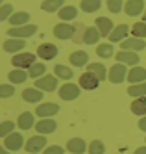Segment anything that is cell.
<instances>
[{"mask_svg":"<svg viewBox=\"0 0 146 154\" xmlns=\"http://www.w3.org/2000/svg\"><path fill=\"white\" fill-rule=\"evenodd\" d=\"M46 136H43V134H37V136H31L28 137V141L24 143V150L28 154H37L41 150L46 149Z\"/></svg>","mask_w":146,"mask_h":154,"instance_id":"obj_1","label":"cell"},{"mask_svg":"<svg viewBox=\"0 0 146 154\" xmlns=\"http://www.w3.org/2000/svg\"><path fill=\"white\" fill-rule=\"evenodd\" d=\"M128 65H124V63H115L113 67H111L109 71H107V80L111 82V84H122L126 80V76H128Z\"/></svg>","mask_w":146,"mask_h":154,"instance_id":"obj_2","label":"cell"},{"mask_svg":"<svg viewBox=\"0 0 146 154\" xmlns=\"http://www.w3.org/2000/svg\"><path fill=\"white\" fill-rule=\"evenodd\" d=\"M33 63H35V54L31 52H19L11 58V65L15 69H30Z\"/></svg>","mask_w":146,"mask_h":154,"instance_id":"obj_3","label":"cell"},{"mask_svg":"<svg viewBox=\"0 0 146 154\" xmlns=\"http://www.w3.org/2000/svg\"><path fill=\"white\" fill-rule=\"evenodd\" d=\"M24 137H22L20 132H11L9 136L4 137V147L9 150V152H17L20 149H24Z\"/></svg>","mask_w":146,"mask_h":154,"instance_id":"obj_4","label":"cell"},{"mask_svg":"<svg viewBox=\"0 0 146 154\" xmlns=\"http://www.w3.org/2000/svg\"><path fill=\"white\" fill-rule=\"evenodd\" d=\"M35 87L44 93H50L58 89V76L55 74H43L41 78L35 80Z\"/></svg>","mask_w":146,"mask_h":154,"instance_id":"obj_5","label":"cell"},{"mask_svg":"<svg viewBox=\"0 0 146 154\" xmlns=\"http://www.w3.org/2000/svg\"><path fill=\"white\" fill-rule=\"evenodd\" d=\"M37 32L35 24H24V26H15L7 30V37H15V39H26L30 35H33Z\"/></svg>","mask_w":146,"mask_h":154,"instance_id":"obj_6","label":"cell"},{"mask_svg":"<svg viewBox=\"0 0 146 154\" xmlns=\"http://www.w3.org/2000/svg\"><path fill=\"white\" fill-rule=\"evenodd\" d=\"M80 91H82V87L80 85H76V84H63L59 87V98H63V100L67 102H70V100H76L78 97H80Z\"/></svg>","mask_w":146,"mask_h":154,"instance_id":"obj_7","label":"cell"},{"mask_svg":"<svg viewBox=\"0 0 146 154\" xmlns=\"http://www.w3.org/2000/svg\"><path fill=\"white\" fill-rule=\"evenodd\" d=\"M58 113H59V106L55 102H43V104H37V108H35V115H39L41 119L54 117Z\"/></svg>","mask_w":146,"mask_h":154,"instance_id":"obj_8","label":"cell"},{"mask_svg":"<svg viewBox=\"0 0 146 154\" xmlns=\"http://www.w3.org/2000/svg\"><path fill=\"white\" fill-rule=\"evenodd\" d=\"M33 128L37 130V134L48 136V134H52V132H55V128H58V123H55V119H54V117H46V119L37 121Z\"/></svg>","mask_w":146,"mask_h":154,"instance_id":"obj_9","label":"cell"},{"mask_svg":"<svg viewBox=\"0 0 146 154\" xmlns=\"http://www.w3.org/2000/svg\"><path fill=\"white\" fill-rule=\"evenodd\" d=\"M74 34H76V28H74L72 24L59 23V24H55V26H54V35L58 37V39H63V41L72 39V37H74Z\"/></svg>","mask_w":146,"mask_h":154,"instance_id":"obj_10","label":"cell"},{"mask_svg":"<svg viewBox=\"0 0 146 154\" xmlns=\"http://www.w3.org/2000/svg\"><path fill=\"white\" fill-rule=\"evenodd\" d=\"M146 48V41L139 37H130L120 43V50H130V52H141Z\"/></svg>","mask_w":146,"mask_h":154,"instance_id":"obj_11","label":"cell"},{"mask_svg":"<svg viewBox=\"0 0 146 154\" xmlns=\"http://www.w3.org/2000/svg\"><path fill=\"white\" fill-rule=\"evenodd\" d=\"M139 54L137 52H130V50H118L117 52V61L118 63H124L128 67H135L139 65Z\"/></svg>","mask_w":146,"mask_h":154,"instance_id":"obj_12","label":"cell"},{"mask_svg":"<svg viewBox=\"0 0 146 154\" xmlns=\"http://www.w3.org/2000/svg\"><path fill=\"white\" fill-rule=\"evenodd\" d=\"M78 85L82 87V89H87V91H93V89H96V87L100 85V80L96 78V76L93 74V72H83L82 76H80V80H78Z\"/></svg>","mask_w":146,"mask_h":154,"instance_id":"obj_13","label":"cell"},{"mask_svg":"<svg viewBox=\"0 0 146 154\" xmlns=\"http://www.w3.org/2000/svg\"><path fill=\"white\" fill-rule=\"evenodd\" d=\"M144 0H128V2H124V11L126 15L130 17H139L144 13Z\"/></svg>","mask_w":146,"mask_h":154,"instance_id":"obj_14","label":"cell"},{"mask_svg":"<svg viewBox=\"0 0 146 154\" xmlns=\"http://www.w3.org/2000/svg\"><path fill=\"white\" fill-rule=\"evenodd\" d=\"M37 56L44 61L48 60H54L55 56H58V47L52 45V43H43V45L37 47Z\"/></svg>","mask_w":146,"mask_h":154,"instance_id":"obj_15","label":"cell"},{"mask_svg":"<svg viewBox=\"0 0 146 154\" xmlns=\"http://www.w3.org/2000/svg\"><path fill=\"white\" fill-rule=\"evenodd\" d=\"M24 47H26V41L24 39H15V37H9L2 45L4 52H9V54H19V52L24 50Z\"/></svg>","mask_w":146,"mask_h":154,"instance_id":"obj_16","label":"cell"},{"mask_svg":"<svg viewBox=\"0 0 146 154\" xmlns=\"http://www.w3.org/2000/svg\"><path fill=\"white\" fill-rule=\"evenodd\" d=\"M126 80L131 84H141V82H146V69L144 67H139V65H135V67H131L128 71V76Z\"/></svg>","mask_w":146,"mask_h":154,"instance_id":"obj_17","label":"cell"},{"mask_svg":"<svg viewBox=\"0 0 146 154\" xmlns=\"http://www.w3.org/2000/svg\"><path fill=\"white\" fill-rule=\"evenodd\" d=\"M94 24H96V28H98V32H100V35H102V37H109V34L115 28L113 20H111L109 17H98L94 20Z\"/></svg>","mask_w":146,"mask_h":154,"instance_id":"obj_18","label":"cell"},{"mask_svg":"<svg viewBox=\"0 0 146 154\" xmlns=\"http://www.w3.org/2000/svg\"><path fill=\"white\" fill-rule=\"evenodd\" d=\"M17 126L20 130H30L35 126V113H31V112H22L17 119Z\"/></svg>","mask_w":146,"mask_h":154,"instance_id":"obj_19","label":"cell"},{"mask_svg":"<svg viewBox=\"0 0 146 154\" xmlns=\"http://www.w3.org/2000/svg\"><path fill=\"white\" fill-rule=\"evenodd\" d=\"M128 34H130L128 24H118V26H115L113 32L109 34V41H111V43H122L124 39H128Z\"/></svg>","mask_w":146,"mask_h":154,"instance_id":"obj_20","label":"cell"},{"mask_svg":"<svg viewBox=\"0 0 146 154\" xmlns=\"http://www.w3.org/2000/svg\"><path fill=\"white\" fill-rule=\"evenodd\" d=\"M69 61H70L72 67H78V69L85 67V65L89 63V54L85 50H76V52H72L69 56Z\"/></svg>","mask_w":146,"mask_h":154,"instance_id":"obj_21","label":"cell"},{"mask_svg":"<svg viewBox=\"0 0 146 154\" xmlns=\"http://www.w3.org/2000/svg\"><path fill=\"white\" fill-rule=\"evenodd\" d=\"M67 150L70 154H83L87 150V143L82 137H72L67 141Z\"/></svg>","mask_w":146,"mask_h":154,"instance_id":"obj_22","label":"cell"},{"mask_svg":"<svg viewBox=\"0 0 146 154\" xmlns=\"http://www.w3.org/2000/svg\"><path fill=\"white\" fill-rule=\"evenodd\" d=\"M100 32L96 26H89L85 32H83V37H82V43H85V45H96V43L100 41Z\"/></svg>","mask_w":146,"mask_h":154,"instance_id":"obj_23","label":"cell"},{"mask_svg":"<svg viewBox=\"0 0 146 154\" xmlns=\"http://www.w3.org/2000/svg\"><path fill=\"white\" fill-rule=\"evenodd\" d=\"M43 93H44V91L37 89V87H28V89H24V91H22V100L35 104V102L43 100Z\"/></svg>","mask_w":146,"mask_h":154,"instance_id":"obj_24","label":"cell"},{"mask_svg":"<svg viewBox=\"0 0 146 154\" xmlns=\"http://www.w3.org/2000/svg\"><path fill=\"white\" fill-rule=\"evenodd\" d=\"M9 24H11V28L30 24V13L28 11H15L13 15L9 17Z\"/></svg>","mask_w":146,"mask_h":154,"instance_id":"obj_25","label":"cell"},{"mask_svg":"<svg viewBox=\"0 0 146 154\" xmlns=\"http://www.w3.org/2000/svg\"><path fill=\"white\" fill-rule=\"evenodd\" d=\"M26 78H28V71L26 69H13V71H9V74H7V80H9V84H24L26 82Z\"/></svg>","mask_w":146,"mask_h":154,"instance_id":"obj_26","label":"cell"},{"mask_svg":"<svg viewBox=\"0 0 146 154\" xmlns=\"http://www.w3.org/2000/svg\"><path fill=\"white\" fill-rule=\"evenodd\" d=\"M87 71L93 72L100 82H104V80L107 78V69L104 67L102 63H87Z\"/></svg>","mask_w":146,"mask_h":154,"instance_id":"obj_27","label":"cell"},{"mask_svg":"<svg viewBox=\"0 0 146 154\" xmlns=\"http://www.w3.org/2000/svg\"><path fill=\"white\" fill-rule=\"evenodd\" d=\"M63 6H65V0H43L41 9L46 13H54V11H59Z\"/></svg>","mask_w":146,"mask_h":154,"instance_id":"obj_28","label":"cell"},{"mask_svg":"<svg viewBox=\"0 0 146 154\" xmlns=\"http://www.w3.org/2000/svg\"><path fill=\"white\" fill-rule=\"evenodd\" d=\"M131 113H135L139 117H144L146 115V97H139L131 102Z\"/></svg>","mask_w":146,"mask_h":154,"instance_id":"obj_29","label":"cell"},{"mask_svg":"<svg viewBox=\"0 0 146 154\" xmlns=\"http://www.w3.org/2000/svg\"><path fill=\"white\" fill-rule=\"evenodd\" d=\"M58 15H59V19L63 20V23H67V20H74L78 17V9L74 6H63L58 11Z\"/></svg>","mask_w":146,"mask_h":154,"instance_id":"obj_30","label":"cell"},{"mask_svg":"<svg viewBox=\"0 0 146 154\" xmlns=\"http://www.w3.org/2000/svg\"><path fill=\"white\" fill-rule=\"evenodd\" d=\"M96 54H98L100 58H104V60L113 58V56H115V47H113V43H102V45H98V47H96Z\"/></svg>","mask_w":146,"mask_h":154,"instance_id":"obj_31","label":"cell"},{"mask_svg":"<svg viewBox=\"0 0 146 154\" xmlns=\"http://www.w3.org/2000/svg\"><path fill=\"white\" fill-rule=\"evenodd\" d=\"M43 74H46V67H44L43 61H35V63H33L31 67L28 69V76H30V78H33V80L41 78Z\"/></svg>","mask_w":146,"mask_h":154,"instance_id":"obj_32","label":"cell"},{"mask_svg":"<svg viewBox=\"0 0 146 154\" xmlns=\"http://www.w3.org/2000/svg\"><path fill=\"white\" fill-rule=\"evenodd\" d=\"M100 6H102V0H82L80 2V9L85 13H94L100 9Z\"/></svg>","mask_w":146,"mask_h":154,"instance_id":"obj_33","label":"cell"},{"mask_svg":"<svg viewBox=\"0 0 146 154\" xmlns=\"http://www.w3.org/2000/svg\"><path fill=\"white\" fill-rule=\"evenodd\" d=\"M128 95L133 98H139V97H146V82L141 84H131L128 87Z\"/></svg>","mask_w":146,"mask_h":154,"instance_id":"obj_34","label":"cell"},{"mask_svg":"<svg viewBox=\"0 0 146 154\" xmlns=\"http://www.w3.org/2000/svg\"><path fill=\"white\" fill-rule=\"evenodd\" d=\"M54 74L58 76V78H61V80H70L74 71L69 69L67 65H55V67H54Z\"/></svg>","mask_w":146,"mask_h":154,"instance_id":"obj_35","label":"cell"},{"mask_svg":"<svg viewBox=\"0 0 146 154\" xmlns=\"http://www.w3.org/2000/svg\"><path fill=\"white\" fill-rule=\"evenodd\" d=\"M131 35L139 37V39H146V23L141 20V23H135L131 26Z\"/></svg>","mask_w":146,"mask_h":154,"instance_id":"obj_36","label":"cell"},{"mask_svg":"<svg viewBox=\"0 0 146 154\" xmlns=\"http://www.w3.org/2000/svg\"><path fill=\"white\" fill-rule=\"evenodd\" d=\"M87 150H89V154H104L106 152V145H104V141H100V139H93L91 143H89Z\"/></svg>","mask_w":146,"mask_h":154,"instance_id":"obj_37","label":"cell"},{"mask_svg":"<svg viewBox=\"0 0 146 154\" xmlns=\"http://www.w3.org/2000/svg\"><path fill=\"white\" fill-rule=\"evenodd\" d=\"M107 9L111 13L124 11V0H107Z\"/></svg>","mask_w":146,"mask_h":154,"instance_id":"obj_38","label":"cell"},{"mask_svg":"<svg viewBox=\"0 0 146 154\" xmlns=\"http://www.w3.org/2000/svg\"><path fill=\"white\" fill-rule=\"evenodd\" d=\"M15 95V85L13 84H0V98H9Z\"/></svg>","mask_w":146,"mask_h":154,"instance_id":"obj_39","label":"cell"},{"mask_svg":"<svg viewBox=\"0 0 146 154\" xmlns=\"http://www.w3.org/2000/svg\"><path fill=\"white\" fill-rule=\"evenodd\" d=\"M13 130H15V123H13V121H4V123H0V137L9 136Z\"/></svg>","mask_w":146,"mask_h":154,"instance_id":"obj_40","label":"cell"},{"mask_svg":"<svg viewBox=\"0 0 146 154\" xmlns=\"http://www.w3.org/2000/svg\"><path fill=\"white\" fill-rule=\"evenodd\" d=\"M11 15H13V6L11 4H2L0 6V23H2V20H9Z\"/></svg>","mask_w":146,"mask_h":154,"instance_id":"obj_41","label":"cell"},{"mask_svg":"<svg viewBox=\"0 0 146 154\" xmlns=\"http://www.w3.org/2000/svg\"><path fill=\"white\" fill-rule=\"evenodd\" d=\"M43 154H65V149L59 147V145H50L43 150Z\"/></svg>","mask_w":146,"mask_h":154,"instance_id":"obj_42","label":"cell"},{"mask_svg":"<svg viewBox=\"0 0 146 154\" xmlns=\"http://www.w3.org/2000/svg\"><path fill=\"white\" fill-rule=\"evenodd\" d=\"M137 126H139V130H142V132H146V115L139 119V123H137Z\"/></svg>","mask_w":146,"mask_h":154,"instance_id":"obj_43","label":"cell"},{"mask_svg":"<svg viewBox=\"0 0 146 154\" xmlns=\"http://www.w3.org/2000/svg\"><path fill=\"white\" fill-rule=\"evenodd\" d=\"M133 154H146V145L144 147H139V149H135V152Z\"/></svg>","mask_w":146,"mask_h":154,"instance_id":"obj_44","label":"cell"},{"mask_svg":"<svg viewBox=\"0 0 146 154\" xmlns=\"http://www.w3.org/2000/svg\"><path fill=\"white\" fill-rule=\"evenodd\" d=\"M0 154H11V152H9L6 147H2V145H0Z\"/></svg>","mask_w":146,"mask_h":154,"instance_id":"obj_45","label":"cell"},{"mask_svg":"<svg viewBox=\"0 0 146 154\" xmlns=\"http://www.w3.org/2000/svg\"><path fill=\"white\" fill-rule=\"evenodd\" d=\"M142 20L146 23V9H144V13H142Z\"/></svg>","mask_w":146,"mask_h":154,"instance_id":"obj_46","label":"cell"},{"mask_svg":"<svg viewBox=\"0 0 146 154\" xmlns=\"http://www.w3.org/2000/svg\"><path fill=\"white\" fill-rule=\"evenodd\" d=\"M0 6H2V0H0Z\"/></svg>","mask_w":146,"mask_h":154,"instance_id":"obj_47","label":"cell"},{"mask_svg":"<svg viewBox=\"0 0 146 154\" xmlns=\"http://www.w3.org/2000/svg\"><path fill=\"white\" fill-rule=\"evenodd\" d=\"M69 154H70V152H69Z\"/></svg>","mask_w":146,"mask_h":154,"instance_id":"obj_48","label":"cell"},{"mask_svg":"<svg viewBox=\"0 0 146 154\" xmlns=\"http://www.w3.org/2000/svg\"><path fill=\"white\" fill-rule=\"evenodd\" d=\"M144 143H146V141H144Z\"/></svg>","mask_w":146,"mask_h":154,"instance_id":"obj_49","label":"cell"}]
</instances>
